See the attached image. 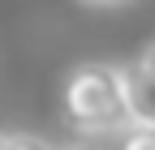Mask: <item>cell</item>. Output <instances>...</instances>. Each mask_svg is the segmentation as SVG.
I'll list each match as a JSON object with an SVG mask.
<instances>
[{"label":"cell","mask_w":155,"mask_h":150,"mask_svg":"<svg viewBox=\"0 0 155 150\" xmlns=\"http://www.w3.org/2000/svg\"><path fill=\"white\" fill-rule=\"evenodd\" d=\"M121 90H125V111L134 129H151L155 133V77L134 60L121 69Z\"/></svg>","instance_id":"cell-2"},{"label":"cell","mask_w":155,"mask_h":150,"mask_svg":"<svg viewBox=\"0 0 155 150\" xmlns=\"http://www.w3.org/2000/svg\"><path fill=\"white\" fill-rule=\"evenodd\" d=\"M112 150H155V133L151 129H121V137H116V146Z\"/></svg>","instance_id":"cell-3"},{"label":"cell","mask_w":155,"mask_h":150,"mask_svg":"<svg viewBox=\"0 0 155 150\" xmlns=\"http://www.w3.org/2000/svg\"><path fill=\"white\" fill-rule=\"evenodd\" d=\"M65 150H104V146H95V142H73V146H65Z\"/></svg>","instance_id":"cell-6"},{"label":"cell","mask_w":155,"mask_h":150,"mask_svg":"<svg viewBox=\"0 0 155 150\" xmlns=\"http://www.w3.org/2000/svg\"><path fill=\"white\" fill-rule=\"evenodd\" d=\"M82 5H125V0H82Z\"/></svg>","instance_id":"cell-7"},{"label":"cell","mask_w":155,"mask_h":150,"mask_svg":"<svg viewBox=\"0 0 155 150\" xmlns=\"http://www.w3.org/2000/svg\"><path fill=\"white\" fill-rule=\"evenodd\" d=\"M5 150H56V146H48L43 137H30V133H13V137H5Z\"/></svg>","instance_id":"cell-4"},{"label":"cell","mask_w":155,"mask_h":150,"mask_svg":"<svg viewBox=\"0 0 155 150\" xmlns=\"http://www.w3.org/2000/svg\"><path fill=\"white\" fill-rule=\"evenodd\" d=\"M138 64H142V69L151 73V77H155V43H151V47H147V52L138 56Z\"/></svg>","instance_id":"cell-5"},{"label":"cell","mask_w":155,"mask_h":150,"mask_svg":"<svg viewBox=\"0 0 155 150\" xmlns=\"http://www.w3.org/2000/svg\"><path fill=\"white\" fill-rule=\"evenodd\" d=\"M65 120L86 137L99 133H121L129 129L125 111V90H121V69L116 64H78L65 82Z\"/></svg>","instance_id":"cell-1"},{"label":"cell","mask_w":155,"mask_h":150,"mask_svg":"<svg viewBox=\"0 0 155 150\" xmlns=\"http://www.w3.org/2000/svg\"><path fill=\"white\" fill-rule=\"evenodd\" d=\"M0 150H5V133H0Z\"/></svg>","instance_id":"cell-8"}]
</instances>
